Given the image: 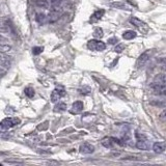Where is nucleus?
Wrapping results in <instances>:
<instances>
[{
  "mask_svg": "<svg viewBox=\"0 0 166 166\" xmlns=\"http://www.w3.org/2000/svg\"><path fill=\"white\" fill-rule=\"evenodd\" d=\"M24 92H25V95L28 98H33V97H35V89L31 88V87H26V88L24 89Z\"/></svg>",
  "mask_w": 166,
  "mask_h": 166,
  "instance_id": "19",
  "label": "nucleus"
},
{
  "mask_svg": "<svg viewBox=\"0 0 166 166\" xmlns=\"http://www.w3.org/2000/svg\"><path fill=\"white\" fill-rule=\"evenodd\" d=\"M94 35H95V38H101L102 36L104 35V33H103V30H102V28H96V29H95V31H94Z\"/></svg>",
  "mask_w": 166,
  "mask_h": 166,
  "instance_id": "20",
  "label": "nucleus"
},
{
  "mask_svg": "<svg viewBox=\"0 0 166 166\" xmlns=\"http://www.w3.org/2000/svg\"><path fill=\"white\" fill-rule=\"evenodd\" d=\"M105 14V11L104 9H100V11H97L95 12L94 15L91 16V18H90V23H94V22H97L98 20H100V19L102 18V17L104 16Z\"/></svg>",
  "mask_w": 166,
  "mask_h": 166,
  "instance_id": "12",
  "label": "nucleus"
},
{
  "mask_svg": "<svg viewBox=\"0 0 166 166\" xmlns=\"http://www.w3.org/2000/svg\"><path fill=\"white\" fill-rule=\"evenodd\" d=\"M166 150V144L163 142H156L153 145V151L156 154H162Z\"/></svg>",
  "mask_w": 166,
  "mask_h": 166,
  "instance_id": "10",
  "label": "nucleus"
},
{
  "mask_svg": "<svg viewBox=\"0 0 166 166\" xmlns=\"http://www.w3.org/2000/svg\"><path fill=\"white\" fill-rule=\"evenodd\" d=\"M12 135H13V132H8V133H7V137H11V136ZM1 138L2 139H4V138H5V135H4V134H1Z\"/></svg>",
  "mask_w": 166,
  "mask_h": 166,
  "instance_id": "26",
  "label": "nucleus"
},
{
  "mask_svg": "<svg viewBox=\"0 0 166 166\" xmlns=\"http://www.w3.org/2000/svg\"><path fill=\"white\" fill-rule=\"evenodd\" d=\"M118 42V38H109V40H108V43L110 44V45H115Z\"/></svg>",
  "mask_w": 166,
  "mask_h": 166,
  "instance_id": "25",
  "label": "nucleus"
},
{
  "mask_svg": "<svg viewBox=\"0 0 166 166\" xmlns=\"http://www.w3.org/2000/svg\"><path fill=\"white\" fill-rule=\"evenodd\" d=\"M150 55H151V51H145V52H143L142 54L138 57L137 59V63H136V65H137V68H142L143 65H145L146 62H148V58H150Z\"/></svg>",
  "mask_w": 166,
  "mask_h": 166,
  "instance_id": "5",
  "label": "nucleus"
},
{
  "mask_svg": "<svg viewBox=\"0 0 166 166\" xmlns=\"http://www.w3.org/2000/svg\"><path fill=\"white\" fill-rule=\"evenodd\" d=\"M155 82H158V83H163V84H166V75L165 74H159L155 77L154 79Z\"/></svg>",
  "mask_w": 166,
  "mask_h": 166,
  "instance_id": "18",
  "label": "nucleus"
},
{
  "mask_svg": "<svg viewBox=\"0 0 166 166\" xmlns=\"http://www.w3.org/2000/svg\"><path fill=\"white\" fill-rule=\"evenodd\" d=\"M67 110V105L65 103H62V102H60V103L56 104L55 107H54V112H62Z\"/></svg>",
  "mask_w": 166,
  "mask_h": 166,
  "instance_id": "17",
  "label": "nucleus"
},
{
  "mask_svg": "<svg viewBox=\"0 0 166 166\" xmlns=\"http://www.w3.org/2000/svg\"><path fill=\"white\" fill-rule=\"evenodd\" d=\"M11 46H8V45H3V44H1V46H0V50H1V52L2 53H4V52H7V51H9L11 50Z\"/></svg>",
  "mask_w": 166,
  "mask_h": 166,
  "instance_id": "22",
  "label": "nucleus"
},
{
  "mask_svg": "<svg viewBox=\"0 0 166 166\" xmlns=\"http://www.w3.org/2000/svg\"><path fill=\"white\" fill-rule=\"evenodd\" d=\"M35 20L40 24H45L48 22V17H46V15L43 13H38V14H36Z\"/></svg>",
  "mask_w": 166,
  "mask_h": 166,
  "instance_id": "13",
  "label": "nucleus"
},
{
  "mask_svg": "<svg viewBox=\"0 0 166 166\" xmlns=\"http://www.w3.org/2000/svg\"><path fill=\"white\" fill-rule=\"evenodd\" d=\"M83 110V103L81 101H76L75 103H73L72 105V109H71V112L72 113H80Z\"/></svg>",
  "mask_w": 166,
  "mask_h": 166,
  "instance_id": "9",
  "label": "nucleus"
},
{
  "mask_svg": "<svg viewBox=\"0 0 166 166\" xmlns=\"http://www.w3.org/2000/svg\"><path fill=\"white\" fill-rule=\"evenodd\" d=\"M87 48L91 51H103L106 48L105 43L97 40H90L87 42Z\"/></svg>",
  "mask_w": 166,
  "mask_h": 166,
  "instance_id": "2",
  "label": "nucleus"
},
{
  "mask_svg": "<svg viewBox=\"0 0 166 166\" xmlns=\"http://www.w3.org/2000/svg\"><path fill=\"white\" fill-rule=\"evenodd\" d=\"M136 32L135 31H133V30H127V31H125L124 32V35H123V38H125V40H132V38H136Z\"/></svg>",
  "mask_w": 166,
  "mask_h": 166,
  "instance_id": "14",
  "label": "nucleus"
},
{
  "mask_svg": "<svg viewBox=\"0 0 166 166\" xmlns=\"http://www.w3.org/2000/svg\"><path fill=\"white\" fill-rule=\"evenodd\" d=\"M102 145L105 146L106 148H111L113 146V143H115V139L112 137H105L101 141Z\"/></svg>",
  "mask_w": 166,
  "mask_h": 166,
  "instance_id": "11",
  "label": "nucleus"
},
{
  "mask_svg": "<svg viewBox=\"0 0 166 166\" xmlns=\"http://www.w3.org/2000/svg\"><path fill=\"white\" fill-rule=\"evenodd\" d=\"M65 96V90L63 87H56V88L52 91V95H51V101L53 103L57 102L58 100H60L62 97Z\"/></svg>",
  "mask_w": 166,
  "mask_h": 166,
  "instance_id": "4",
  "label": "nucleus"
},
{
  "mask_svg": "<svg viewBox=\"0 0 166 166\" xmlns=\"http://www.w3.org/2000/svg\"><path fill=\"white\" fill-rule=\"evenodd\" d=\"M130 23L133 24V25L136 26V27H140V26L144 25V22L139 20V19L136 18V17H131V18H130Z\"/></svg>",
  "mask_w": 166,
  "mask_h": 166,
  "instance_id": "15",
  "label": "nucleus"
},
{
  "mask_svg": "<svg viewBox=\"0 0 166 166\" xmlns=\"http://www.w3.org/2000/svg\"><path fill=\"white\" fill-rule=\"evenodd\" d=\"M9 57H5L4 55H2L1 57V74L2 76H4L5 72L9 69L11 67V60L8 59Z\"/></svg>",
  "mask_w": 166,
  "mask_h": 166,
  "instance_id": "6",
  "label": "nucleus"
},
{
  "mask_svg": "<svg viewBox=\"0 0 166 166\" xmlns=\"http://www.w3.org/2000/svg\"><path fill=\"white\" fill-rule=\"evenodd\" d=\"M124 49H125V46L123 44H119V45H118L115 48H114V51H115L116 53H121V52H123Z\"/></svg>",
  "mask_w": 166,
  "mask_h": 166,
  "instance_id": "23",
  "label": "nucleus"
},
{
  "mask_svg": "<svg viewBox=\"0 0 166 166\" xmlns=\"http://www.w3.org/2000/svg\"><path fill=\"white\" fill-rule=\"evenodd\" d=\"M150 87L154 92H156V94L166 95V84H163V83H158V82L154 81L153 83H151Z\"/></svg>",
  "mask_w": 166,
  "mask_h": 166,
  "instance_id": "3",
  "label": "nucleus"
},
{
  "mask_svg": "<svg viewBox=\"0 0 166 166\" xmlns=\"http://www.w3.org/2000/svg\"><path fill=\"white\" fill-rule=\"evenodd\" d=\"M136 148L141 151H148L150 148V143L148 142L146 139H138L136 142Z\"/></svg>",
  "mask_w": 166,
  "mask_h": 166,
  "instance_id": "8",
  "label": "nucleus"
},
{
  "mask_svg": "<svg viewBox=\"0 0 166 166\" xmlns=\"http://www.w3.org/2000/svg\"><path fill=\"white\" fill-rule=\"evenodd\" d=\"M95 152V146L90 143H83L80 145V153L82 154H92Z\"/></svg>",
  "mask_w": 166,
  "mask_h": 166,
  "instance_id": "7",
  "label": "nucleus"
},
{
  "mask_svg": "<svg viewBox=\"0 0 166 166\" xmlns=\"http://www.w3.org/2000/svg\"><path fill=\"white\" fill-rule=\"evenodd\" d=\"M35 3L38 7H42V8H48L50 5L49 0H35Z\"/></svg>",
  "mask_w": 166,
  "mask_h": 166,
  "instance_id": "16",
  "label": "nucleus"
},
{
  "mask_svg": "<svg viewBox=\"0 0 166 166\" xmlns=\"http://www.w3.org/2000/svg\"><path fill=\"white\" fill-rule=\"evenodd\" d=\"M20 119L17 118H4L3 121H1V130L4 131V130H8V129L13 128L16 125L20 124Z\"/></svg>",
  "mask_w": 166,
  "mask_h": 166,
  "instance_id": "1",
  "label": "nucleus"
},
{
  "mask_svg": "<svg viewBox=\"0 0 166 166\" xmlns=\"http://www.w3.org/2000/svg\"><path fill=\"white\" fill-rule=\"evenodd\" d=\"M159 118H160L162 121H164V123H166V109H164V110H163V111L160 113Z\"/></svg>",
  "mask_w": 166,
  "mask_h": 166,
  "instance_id": "24",
  "label": "nucleus"
},
{
  "mask_svg": "<svg viewBox=\"0 0 166 166\" xmlns=\"http://www.w3.org/2000/svg\"><path fill=\"white\" fill-rule=\"evenodd\" d=\"M44 51V47H33L32 48V53L35 55H38L41 54L42 52Z\"/></svg>",
  "mask_w": 166,
  "mask_h": 166,
  "instance_id": "21",
  "label": "nucleus"
}]
</instances>
